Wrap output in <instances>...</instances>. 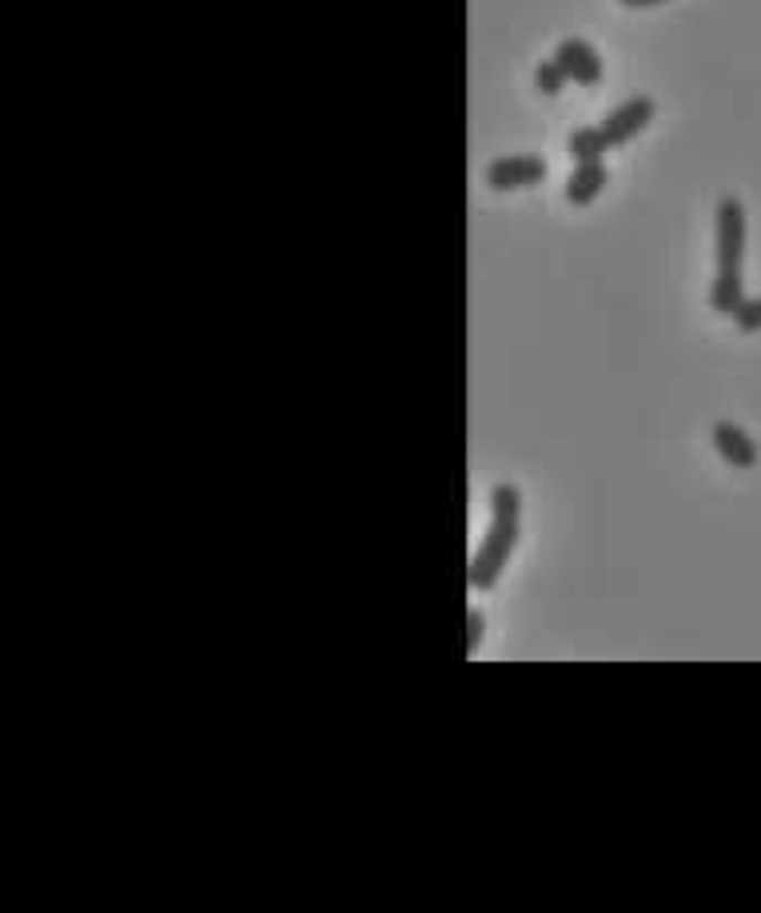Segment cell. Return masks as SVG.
<instances>
[{
	"label": "cell",
	"mask_w": 761,
	"mask_h": 913,
	"mask_svg": "<svg viewBox=\"0 0 761 913\" xmlns=\"http://www.w3.org/2000/svg\"><path fill=\"white\" fill-rule=\"evenodd\" d=\"M603 188H606V164L603 160H594V164H578V168L566 176V204L586 208V204H594V199L603 196Z\"/></svg>",
	"instance_id": "52a82bcc"
},
{
	"label": "cell",
	"mask_w": 761,
	"mask_h": 913,
	"mask_svg": "<svg viewBox=\"0 0 761 913\" xmlns=\"http://www.w3.org/2000/svg\"><path fill=\"white\" fill-rule=\"evenodd\" d=\"M546 176V160L543 156H503L491 160L483 172L486 188L495 192H514V188H531Z\"/></svg>",
	"instance_id": "3957f363"
},
{
	"label": "cell",
	"mask_w": 761,
	"mask_h": 913,
	"mask_svg": "<svg viewBox=\"0 0 761 913\" xmlns=\"http://www.w3.org/2000/svg\"><path fill=\"white\" fill-rule=\"evenodd\" d=\"M566 148H570V156L578 160V164H594V160H603L606 152H610V140H606L603 124H598V129H578V132H570V140H566Z\"/></svg>",
	"instance_id": "9c48e42d"
},
{
	"label": "cell",
	"mask_w": 761,
	"mask_h": 913,
	"mask_svg": "<svg viewBox=\"0 0 761 913\" xmlns=\"http://www.w3.org/2000/svg\"><path fill=\"white\" fill-rule=\"evenodd\" d=\"M626 9H654V4H666V0H618Z\"/></svg>",
	"instance_id": "4fadbf2b"
},
{
	"label": "cell",
	"mask_w": 761,
	"mask_h": 913,
	"mask_svg": "<svg viewBox=\"0 0 761 913\" xmlns=\"http://www.w3.org/2000/svg\"><path fill=\"white\" fill-rule=\"evenodd\" d=\"M654 100L650 96H630V100H623L618 109L610 112V116L603 120V132H606V140H610V148H623V144H630L638 132L646 129L654 120Z\"/></svg>",
	"instance_id": "277c9868"
},
{
	"label": "cell",
	"mask_w": 761,
	"mask_h": 913,
	"mask_svg": "<svg viewBox=\"0 0 761 913\" xmlns=\"http://www.w3.org/2000/svg\"><path fill=\"white\" fill-rule=\"evenodd\" d=\"M710 439H713V448H718V455H722L730 466H738V471L758 466V443H753L738 423H713Z\"/></svg>",
	"instance_id": "8992f818"
},
{
	"label": "cell",
	"mask_w": 761,
	"mask_h": 913,
	"mask_svg": "<svg viewBox=\"0 0 761 913\" xmlns=\"http://www.w3.org/2000/svg\"><path fill=\"white\" fill-rule=\"evenodd\" d=\"M518 519H523V495L518 486L498 483L491 491V526L479 546V555L471 558V586L475 591H491L503 575V566L511 563V551L518 543Z\"/></svg>",
	"instance_id": "6da1fadb"
},
{
	"label": "cell",
	"mask_w": 761,
	"mask_h": 913,
	"mask_svg": "<svg viewBox=\"0 0 761 913\" xmlns=\"http://www.w3.org/2000/svg\"><path fill=\"white\" fill-rule=\"evenodd\" d=\"M713 256H718V271H742L745 208L738 196L718 199V212H713Z\"/></svg>",
	"instance_id": "7a4b0ae2"
},
{
	"label": "cell",
	"mask_w": 761,
	"mask_h": 913,
	"mask_svg": "<svg viewBox=\"0 0 761 913\" xmlns=\"http://www.w3.org/2000/svg\"><path fill=\"white\" fill-rule=\"evenodd\" d=\"M534 84H538V89L546 92V96H558V92L566 89V72H563V64H558V60H543V64H538V69H534Z\"/></svg>",
	"instance_id": "30bf717a"
},
{
	"label": "cell",
	"mask_w": 761,
	"mask_h": 913,
	"mask_svg": "<svg viewBox=\"0 0 761 913\" xmlns=\"http://www.w3.org/2000/svg\"><path fill=\"white\" fill-rule=\"evenodd\" d=\"M745 299V284H742V271H718L710 284V308L718 311V316H733V311L742 308Z\"/></svg>",
	"instance_id": "ba28073f"
},
{
	"label": "cell",
	"mask_w": 761,
	"mask_h": 913,
	"mask_svg": "<svg viewBox=\"0 0 761 913\" xmlns=\"http://www.w3.org/2000/svg\"><path fill=\"white\" fill-rule=\"evenodd\" d=\"M554 60L563 64L566 80H574V84H583V89H590V84H598L603 80V57L586 44V40L570 37L563 40L558 49H554Z\"/></svg>",
	"instance_id": "5b68a950"
},
{
	"label": "cell",
	"mask_w": 761,
	"mask_h": 913,
	"mask_svg": "<svg viewBox=\"0 0 761 913\" xmlns=\"http://www.w3.org/2000/svg\"><path fill=\"white\" fill-rule=\"evenodd\" d=\"M479 638H483V615L471 611V638H466V650H479Z\"/></svg>",
	"instance_id": "7c38bea8"
},
{
	"label": "cell",
	"mask_w": 761,
	"mask_h": 913,
	"mask_svg": "<svg viewBox=\"0 0 761 913\" xmlns=\"http://www.w3.org/2000/svg\"><path fill=\"white\" fill-rule=\"evenodd\" d=\"M730 319H733V328L742 331V336H758V331H761V296H753V299L745 296L742 308L733 311Z\"/></svg>",
	"instance_id": "8fae6325"
}]
</instances>
